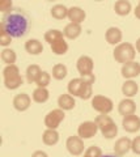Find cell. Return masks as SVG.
<instances>
[{
    "label": "cell",
    "instance_id": "obj_1",
    "mask_svg": "<svg viewBox=\"0 0 140 157\" xmlns=\"http://www.w3.org/2000/svg\"><path fill=\"white\" fill-rule=\"evenodd\" d=\"M32 20L22 8H13L2 18V26L12 38H22L30 30Z\"/></svg>",
    "mask_w": 140,
    "mask_h": 157
},
{
    "label": "cell",
    "instance_id": "obj_2",
    "mask_svg": "<svg viewBox=\"0 0 140 157\" xmlns=\"http://www.w3.org/2000/svg\"><path fill=\"white\" fill-rule=\"evenodd\" d=\"M3 78H4V85L9 90H16L24 84V78L20 73V70L16 64L7 66L3 70Z\"/></svg>",
    "mask_w": 140,
    "mask_h": 157
},
{
    "label": "cell",
    "instance_id": "obj_3",
    "mask_svg": "<svg viewBox=\"0 0 140 157\" xmlns=\"http://www.w3.org/2000/svg\"><path fill=\"white\" fill-rule=\"evenodd\" d=\"M96 123L98 126V130L105 139H113L118 135V126L114 119L108 114H100L96 118Z\"/></svg>",
    "mask_w": 140,
    "mask_h": 157
},
{
    "label": "cell",
    "instance_id": "obj_4",
    "mask_svg": "<svg viewBox=\"0 0 140 157\" xmlns=\"http://www.w3.org/2000/svg\"><path fill=\"white\" fill-rule=\"evenodd\" d=\"M113 56L115 59V62L120 63V64H126V63L134 62L135 56H136V48L132 43L130 42H122L120 45H118L114 48Z\"/></svg>",
    "mask_w": 140,
    "mask_h": 157
},
{
    "label": "cell",
    "instance_id": "obj_5",
    "mask_svg": "<svg viewBox=\"0 0 140 157\" xmlns=\"http://www.w3.org/2000/svg\"><path fill=\"white\" fill-rule=\"evenodd\" d=\"M92 107L100 114H110L114 109V104L109 97L97 94L92 98Z\"/></svg>",
    "mask_w": 140,
    "mask_h": 157
},
{
    "label": "cell",
    "instance_id": "obj_6",
    "mask_svg": "<svg viewBox=\"0 0 140 157\" xmlns=\"http://www.w3.org/2000/svg\"><path fill=\"white\" fill-rule=\"evenodd\" d=\"M66 114H64V110L62 109H54L49 111L45 117V126L46 128H50V130H56L58 127L60 126V123L64 121Z\"/></svg>",
    "mask_w": 140,
    "mask_h": 157
},
{
    "label": "cell",
    "instance_id": "obj_7",
    "mask_svg": "<svg viewBox=\"0 0 140 157\" xmlns=\"http://www.w3.org/2000/svg\"><path fill=\"white\" fill-rule=\"evenodd\" d=\"M98 131L100 130H98V126L96 123V121H86L77 127V136H80L83 140L92 139L93 136L97 135Z\"/></svg>",
    "mask_w": 140,
    "mask_h": 157
},
{
    "label": "cell",
    "instance_id": "obj_8",
    "mask_svg": "<svg viewBox=\"0 0 140 157\" xmlns=\"http://www.w3.org/2000/svg\"><path fill=\"white\" fill-rule=\"evenodd\" d=\"M66 148L72 156H81L84 153V141L80 136H70L66 141Z\"/></svg>",
    "mask_w": 140,
    "mask_h": 157
},
{
    "label": "cell",
    "instance_id": "obj_9",
    "mask_svg": "<svg viewBox=\"0 0 140 157\" xmlns=\"http://www.w3.org/2000/svg\"><path fill=\"white\" fill-rule=\"evenodd\" d=\"M76 68L80 73V76L88 75V73H93L94 62H93V59L88 55H81L76 62Z\"/></svg>",
    "mask_w": 140,
    "mask_h": 157
},
{
    "label": "cell",
    "instance_id": "obj_10",
    "mask_svg": "<svg viewBox=\"0 0 140 157\" xmlns=\"http://www.w3.org/2000/svg\"><path fill=\"white\" fill-rule=\"evenodd\" d=\"M122 127L128 134H135V132L140 131V117H138L136 114L123 117Z\"/></svg>",
    "mask_w": 140,
    "mask_h": 157
},
{
    "label": "cell",
    "instance_id": "obj_11",
    "mask_svg": "<svg viewBox=\"0 0 140 157\" xmlns=\"http://www.w3.org/2000/svg\"><path fill=\"white\" fill-rule=\"evenodd\" d=\"M122 76L126 78V80H132V78L138 77L140 75V63L138 62H130L122 66V70H120Z\"/></svg>",
    "mask_w": 140,
    "mask_h": 157
},
{
    "label": "cell",
    "instance_id": "obj_12",
    "mask_svg": "<svg viewBox=\"0 0 140 157\" xmlns=\"http://www.w3.org/2000/svg\"><path fill=\"white\" fill-rule=\"evenodd\" d=\"M105 38H106V42H108L109 45L117 47L118 45L122 43L123 33L117 26H110L108 30H106V33H105Z\"/></svg>",
    "mask_w": 140,
    "mask_h": 157
},
{
    "label": "cell",
    "instance_id": "obj_13",
    "mask_svg": "<svg viewBox=\"0 0 140 157\" xmlns=\"http://www.w3.org/2000/svg\"><path fill=\"white\" fill-rule=\"evenodd\" d=\"M32 105V98L28 93H18L13 98V107L17 111H26Z\"/></svg>",
    "mask_w": 140,
    "mask_h": 157
},
{
    "label": "cell",
    "instance_id": "obj_14",
    "mask_svg": "<svg viewBox=\"0 0 140 157\" xmlns=\"http://www.w3.org/2000/svg\"><path fill=\"white\" fill-rule=\"evenodd\" d=\"M131 145H132V140L130 139V137H127V136L120 137L114 144V155L120 156V157L127 155L128 152L131 151Z\"/></svg>",
    "mask_w": 140,
    "mask_h": 157
},
{
    "label": "cell",
    "instance_id": "obj_15",
    "mask_svg": "<svg viewBox=\"0 0 140 157\" xmlns=\"http://www.w3.org/2000/svg\"><path fill=\"white\" fill-rule=\"evenodd\" d=\"M118 113L122 117L135 114L136 113V102L132 98H123L118 104Z\"/></svg>",
    "mask_w": 140,
    "mask_h": 157
},
{
    "label": "cell",
    "instance_id": "obj_16",
    "mask_svg": "<svg viewBox=\"0 0 140 157\" xmlns=\"http://www.w3.org/2000/svg\"><path fill=\"white\" fill-rule=\"evenodd\" d=\"M85 86H86V84L83 81V78H81V77H76V78H72V80H70L68 85H67V90H68V93L71 96L80 97L81 94H83Z\"/></svg>",
    "mask_w": 140,
    "mask_h": 157
},
{
    "label": "cell",
    "instance_id": "obj_17",
    "mask_svg": "<svg viewBox=\"0 0 140 157\" xmlns=\"http://www.w3.org/2000/svg\"><path fill=\"white\" fill-rule=\"evenodd\" d=\"M58 106H59V109L64 111H70L76 106V101L74 96H71L70 93H63L58 98Z\"/></svg>",
    "mask_w": 140,
    "mask_h": 157
},
{
    "label": "cell",
    "instance_id": "obj_18",
    "mask_svg": "<svg viewBox=\"0 0 140 157\" xmlns=\"http://www.w3.org/2000/svg\"><path fill=\"white\" fill-rule=\"evenodd\" d=\"M81 32H83V29H81L80 24L70 22L66 25L63 34H64V38H67V39H76L81 36Z\"/></svg>",
    "mask_w": 140,
    "mask_h": 157
},
{
    "label": "cell",
    "instance_id": "obj_19",
    "mask_svg": "<svg viewBox=\"0 0 140 157\" xmlns=\"http://www.w3.org/2000/svg\"><path fill=\"white\" fill-rule=\"evenodd\" d=\"M85 17H86V13H85L84 9H81L80 7H71V8H68V18H70L71 22L80 24L81 25V22L85 20Z\"/></svg>",
    "mask_w": 140,
    "mask_h": 157
},
{
    "label": "cell",
    "instance_id": "obj_20",
    "mask_svg": "<svg viewBox=\"0 0 140 157\" xmlns=\"http://www.w3.org/2000/svg\"><path fill=\"white\" fill-rule=\"evenodd\" d=\"M42 141L49 147L56 145L58 143H59V132H58L56 130L46 128L45 132L42 134Z\"/></svg>",
    "mask_w": 140,
    "mask_h": 157
},
{
    "label": "cell",
    "instance_id": "obj_21",
    "mask_svg": "<svg viewBox=\"0 0 140 157\" xmlns=\"http://www.w3.org/2000/svg\"><path fill=\"white\" fill-rule=\"evenodd\" d=\"M139 92V85L134 80H126L122 84V93L126 98H134Z\"/></svg>",
    "mask_w": 140,
    "mask_h": 157
},
{
    "label": "cell",
    "instance_id": "obj_22",
    "mask_svg": "<svg viewBox=\"0 0 140 157\" xmlns=\"http://www.w3.org/2000/svg\"><path fill=\"white\" fill-rule=\"evenodd\" d=\"M25 50L30 55H40L43 52V45L38 39H28L25 42Z\"/></svg>",
    "mask_w": 140,
    "mask_h": 157
},
{
    "label": "cell",
    "instance_id": "obj_23",
    "mask_svg": "<svg viewBox=\"0 0 140 157\" xmlns=\"http://www.w3.org/2000/svg\"><path fill=\"white\" fill-rule=\"evenodd\" d=\"M114 11L118 16H128L132 11V6L128 0H118L114 4Z\"/></svg>",
    "mask_w": 140,
    "mask_h": 157
},
{
    "label": "cell",
    "instance_id": "obj_24",
    "mask_svg": "<svg viewBox=\"0 0 140 157\" xmlns=\"http://www.w3.org/2000/svg\"><path fill=\"white\" fill-rule=\"evenodd\" d=\"M41 73H42V70H41L40 66L38 64H30L26 68V73H25L26 81L29 82V84H36Z\"/></svg>",
    "mask_w": 140,
    "mask_h": 157
},
{
    "label": "cell",
    "instance_id": "obj_25",
    "mask_svg": "<svg viewBox=\"0 0 140 157\" xmlns=\"http://www.w3.org/2000/svg\"><path fill=\"white\" fill-rule=\"evenodd\" d=\"M32 98L37 104H45L50 98V92L47 90V88H36L32 94Z\"/></svg>",
    "mask_w": 140,
    "mask_h": 157
},
{
    "label": "cell",
    "instance_id": "obj_26",
    "mask_svg": "<svg viewBox=\"0 0 140 157\" xmlns=\"http://www.w3.org/2000/svg\"><path fill=\"white\" fill-rule=\"evenodd\" d=\"M50 13L55 20H64L68 17V8L63 6V4H55V6L51 8Z\"/></svg>",
    "mask_w": 140,
    "mask_h": 157
},
{
    "label": "cell",
    "instance_id": "obj_27",
    "mask_svg": "<svg viewBox=\"0 0 140 157\" xmlns=\"http://www.w3.org/2000/svg\"><path fill=\"white\" fill-rule=\"evenodd\" d=\"M50 47H51V51L54 52L55 55H64V54H67V51H68V43H67L66 38H62L59 41L54 42Z\"/></svg>",
    "mask_w": 140,
    "mask_h": 157
},
{
    "label": "cell",
    "instance_id": "obj_28",
    "mask_svg": "<svg viewBox=\"0 0 140 157\" xmlns=\"http://www.w3.org/2000/svg\"><path fill=\"white\" fill-rule=\"evenodd\" d=\"M62 38H64V34H63V32L58 30V29H50V30H47L45 33V41L49 43L50 46Z\"/></svg>",
    "mask_w": 140,
    "mask_h": 157
},
{
    "label": "cell",
    "instance_id": "obj_29",
    "mask_svg": "<svg viewBox=\"0 0 140 157\" xmlns=\"http://www.w3.org/2000/svg\"><path fill=\"white\" fill-rule=\"evenodd\" d=\"M2 60L3 63H6L7 66H13L14 63H16V59H17V55L16 52H14V50H12V48H4V50L2 51Z\"/></svg>",
    "mask_w": 140,
    "mask_h": 157
},
{
    "label": "cell",
    "instance_id": "obj_30",
    "mask_svg": "<svg viewBox=\"0 0 140 157\" xmlns=\"http://www.w3.org/2000/svg\"><path fill=\"white\" fill-rule=\"evenodd\" d=\"M67 75H68V68L64 64H62V63H58V64L52 67V77L55 80H63Z\"/></svg>",
    "mask_w": 140,
    "mask_h": 157
},
{
    "label": "cell",
    "instance_id": "obj_31",
    "mask_svg": "<svg viewBox=\"0 0 140 157\" xmlns=\"http://www.w3.org/2000/svg\"><path fill=\"white\" fill-rule=\"evenodd\" d=\"M50 81H51V75L46 71H42L36 84H37V88H47L50 85Z\"/></svg>",
    "mask_w": 140,
    "mask_h": 157
},
{
    "label": "cell",
    "instance_id": "obj_32",
    "mask_svg": "<svg viewBox=\"0 0 140 157\" xmlns=\"http://www.w3.org/2000/svg\"><path fill=\"white\" fill-rule=\"evenodd\" d=\"M83 157H102V151L97 145H90L85 149Z\"/></svg>",
    "mask_w": 140,
    "mask_h": 157
},
{
    "label": "cell",
    "instance_id": "obj_33",
    "mask_svg": "<svg viewBox=\"0 0 140 157\" xmlns=\"http://www.w3.org/2000/svg\"><path fill=\"white\" fill-rule=\"evenodd\" d=\"M11 42H12V37L0 26V45L7 48V46L11 45Z\"/></svg>",
    "mask_w": 140,
    "mask_h": 157
},
{
    "label": "cell",
    "instance_id": "obj_34",
    "mask_svg": "<svg viewBox=\"0 0 140 157\" xmlns=\"http://www.w3.org/2000/svg\"><path fill=\"white\" fill-rule=\"evenodd\" d=\"M12 9H13L12 2H9V0H2V2H0V11H2L4 14L11 12Z\"/></svg>",
    "mask_w": 140,
    "mask_h": 157
},
{
    "label": "cell",
    "instance_id": "obj_35",
    "mask_svg": "<svg viewBox=\"0 0 140 157\" xmlns=\"http://www.w3.org/2000/svg\"><path fill=\"white\" fill-rule=\"evenodd\" d=\"M131 151L135 155H140V135L134 137L132 139V145H131Z\"/></svg>",
    "mask_w": 140,
    "mask_h": 157
},
{
    "label": "cell",
    "instance_id": "obj_36",
    "mask_svg": "<svg viewBox=\"0 0 140 157\" xmlns=\"http://www.w3.org/2000/svg\"><path fill=\"white\" fill-rule=\"evenodd\" d=\"M80 77L83 78V81L85 82V84H88V85H93L94 81H96L94 73H88V75H83V76H80Z\"/></svg>",
    "mask_w": 140,
    "mask_h": 157
},
{
    "label": "cell",
    "instance_id": "obj_37",
    "mask_svg": "<svg viewBox=\"0 0 140 157\" xmlns=\"http://www.w3.org/2000/svg\"><path fill=\"white\" fill-rule=\"evenodd\" d=\"M32 157H49V155H47L46 152H43V151H36L32 155Z\"/></svg>",
    "mask_w": 140,
    "mask_h": 157
},
{
    "label": "cell",
    "instance_id": "obj_38",
    "mask_svg": "<svg viewBox=\"0 0 140 157\" xmlns=\"http://www.w3.org/2000/svg\"><path fill=\"white\" fill-rule=\"evenodd\" d=\"M134 13H135V17H136L138 20H140V2L138 3V6H136V8H135Z\"/></svg>",
    "mask_w": 140,
    "mask_h": 157
},
{
    "label": "cell",
    "instance_id": "obj_39",
    "mask_svg": "<svg viewBox=\"0 0 140 157\" xmlns=\"http://www.w3.org/2000/svg\"><path fill=\"white\" fill-rule=\"evenodd\" d=\"M135 48H136V51L140 54V38L136 39V43H135Z\"/></svg>",
    "mask_w": 140,
    "mask_h": 157
},
{
    "label": "cell",
    "instance_id": "obj_40",
    "mask_svg": "<svg viewBox=\"0 0 140 157\" xmlns=\"http://www.w3.org/2000/svg\"><path fill=\"white\" fill-rule=\"evenodd\" d=\"M102 157H120V156H117V155H102Z\"/></svg>",
    "mask_w": 140,
    "mask_h": 157
}]
</instances>
